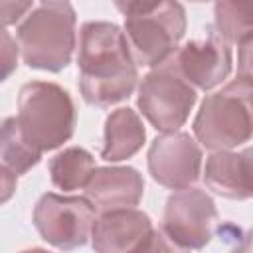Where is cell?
I'll list each match as a JSON object with an SVG mask.
<instances>
[{"label": "cell", "mask_w": 253, "mask_h": 253, "mask_svg": "<svg viewBox=\"0 0 253 253\" xmlns=\"http://www.w3.org/2000/svg\"><path fill=\"white\" fill-rule=\"evenodd\" d=\"M79 91L87 105L107 109L130 97L138 65L125 32L113 22H85L79 32Z\"/></svg>", "instance_id": "1"}, {"label": "cell", "mask_w": 253, "mask_h": 253, "mask_svg": "<svg viewBox=\"0 0 253 253\" xmlns=\"http://www.w3.org/2000/svg\"><path fill=\"white\" fill-rule=\"evenodd\" d=\"M125 16V36L136 65L160 67L186 34V10L180 2H115Z\"/></svg>", "instance_id": "2"}, {"label": "cell", "mask_w": 253, "mask_h": 253, "mask_svg": "<svg viewBox=\"0 0 253 253\" xmlns=\"http://www.w3.org/2000/svg\"><path fill=\"white\" fill-rule=\"evenodd\" d=\"M77 16L69 2H42L16 30L22 59L32 69L57 73L77 47Z\"/></svg>", "instance_id": "3"}, {"label": "cell", "mask_w": 253, "mask_h": 253, "mask_svg": "<svg viewBox=\"0 0 253 253\" xmlns=\"http://www.w3.org/2000/svg\"><path fill=\"white\" fill-rule=\"evenodd\" d=\"M194 136L208 150H233L253 140V83L231 79L208 95L194 119Z\"/></svg>", "instance_id": "4"}, {"label": "cell", "mask_w": 253, "mask_h": 253, "mask_svg": "<svg viewBox=\"0 0 253 253\" xmlns=\"http://www.w3.org/2000/svg\"><path fill=\"white\" fill-rule=\"evenodd\" d=\"M18 125L40 152L55 150L67 142L77 125L71 95L51 81H30L18 93Z\"/></svg>", "instance_id": "5"}, {"label": "cell", "mask_w": 253, "mask_h": 253, "mask_svg": "<svg viewBox=\"0 0 253 253\" xmlns=\"http://www.w3.org/2000/svg\"><path fill=\"white\" fill-rule=\"evenodd\" d=\"M198 101V91L180 75L172 59L150 69L140 85L136 105L160 132H178Z\"/></svg>", "instance_id": "6"}, {"label": "cell", "mask_w": 253, "mask_h": 253, "mask_svg": "<svg viewBox=\"0 0 253 253\" xmlns=\"http://www.w3.org/2000/svg\"><path fill=\"white\" fill-rule=\"evenodd\" d=\"M97 208L85 196L43 194L32 213V221L42 239L61 251L83 247L95 229Z\"/></svg>", "instance_id": "7"}, {"label": "cell", "mask_w": 253, "mask_h": 253, "mask_svg": "<svg viewBox=\"0 0 253 253\" xmlns=\"http://www.w3.org/2000/svg\"><path fill=\"white\" fill-rule=\"evenodd\" d=\"M217 210L213 198L200 188L176 190L162 213V233L182 249H204L213 235Z\"/></svg>", "instance_id": "8"}, {"label": "cell", "mask_w": 253, "mask_h": 253, "mask_svg": "<svg viewBox=\"0 0 253 253\" xmlns=\"http://www.w3.org/2000/svg\"><path fill=\"white\" fill-rule=\"evenodd\" d=\"M148 172L164 188L186 190L202 174V148L188 132H162L148 148Z\"/></svg>", "instance_id": "9"}, {"label": "cell", "mask_w": 253, "mask_h": 253, "mask_svg": "<svg viewBox=\"0 0 253 253\" xmlns=\"http://www.w3.org/2000/svg\"><path fill=\"white\" fill-rule=\"evenodd\" d=\"M180 75L194 87L202 91H211L221 85L233 69L231 45L213 30L208 28L206 38L190 40L170 57Z\"/></svg>", "instance_id": "10"}, {"label": "cell", "mask_w": 253, "mask_h": 253, "mask_svg": "<svg viewBox=\"0 0 253 253\" xmlns=\"http://www.w3.org/2000/svg\"><path fill=\"white\" fill-rule=\"evenodd\" d=\"M154 231L148 213L136 208L103 211L91 235L95 253H134Z\"/></svg>", "instance_id": "11"}, {"label": "cell", "mask_w": 253, "mask_h": 253, "mask_svg": "<svg viewBox=\"0 0 253 253\" xmlns=\"http://www.w3.org/2000/svg\"><path fill=\"white\" fill-rule=\"evenodd\" d=\"M142 174L132 166H99L85 186V198L101 213L134 208L142 200Z\"/></svg>", "instance_id": "12"}, {"label": "cell", "mask_w": 253, "mask_h": 253, "mask_svg": "<svg viewBox=\"0 0 253 253\" xmlns=\"http://www.w3.org/2000/svg\"><path fill=\"white\" fill-rule=\"evenodd\" d=\"M206 186L221 198H253V146L235 150H213L204 168Z\"/></svg>", "instance_id": "13"}, {"label": "cell", "mask_w": 253, "mask_h": 253, "mask_svg": "<svg viewBox=\"0 0 253 253\" xmlns=\"http://www.w3.org/2000/svg\"><path fill=\"white\" fill-rule=\"evenodd\" d=\"M144 140L146 130L138 113L130 107L115 109L105 121L101 158L107 162L126 160L142 148Z\"/></svg>", "instance_id": "14"}, {"label": "cell", "mask_w": 253, "mask_h": 253, "mask_svg": "<svg viewBox=\"0 0 253 253\" xmlns=\"http://www.w3.org/2000/svg\"><path fill=\"white\" fill-rule=\"evenodd\" d=\"M95 168L93 154L81 146H67L47 162L51 184L63 192L85 188Z\"/></svg>", "instance_id": "15"}, {"label": "cell", "mask_w": 253, "mask_h": 253, "mask_svg": "<svg viewBox=\"0 0 253 253\" xmlns=\"http://www.w3.org/2000/svg\"><path fill=\"white\" fill-rule=\"evenodd\" d=\"M42 154L36 146L30 144V140L24 136L18 119L6 117L2 123V140H0V160L4 172L14 174L16 178L32 170L40 160Z\"/></svg>", "instance_id": "16"}, {"label": "cell", "mask_w": 253, "mask_h": 253, "mask_svg": "<svg viewBox=\"0 0 253 253\" xmlns=\"http://www.w3.org/2000/svg\"><path fill=\"white\" fill-rule=\"evenodd\" d=\"M213 30L231 45L253 36V0H219L213 6Z\"/></svg>", "instance_id": "17"}, {"label": "cell", "mask_w": 253, "mask_h": 253, "mask_svg": "<svg viewBox=\"0 0 253 253\" xmlns=\"http://www.w3.org/2000/svg\"><path fill=\"white\" fill-rule=\"evenodd\" d=\"M237 77L253 83V36L237 45Z\"/></svg>", "instance_id": "18"}, {"label": "cell", "mask_w": 253, "mask_h": 253, "mask_svg": "<svg viewBox=\"0 0 253 253\" xmlns=\"http://www.w3.org/2000/svg\"><path fill=\"white\" fill-rule=\"evenodd\" d=\"M36 8L34 2H2V22L4 26H12V24H22L28 14Z\"/></svg>", "instance_id": "19"}, {"label": "cell", "mask_w": 253, "mask_h": 253, "mask_svg": "<svg viewBox=\"0 0 253 253\" xmlns=\"http://www.w3.org/2000/svg\"><path fill=\"white\" fill-rule=\"evenodd\" d=\"M18 43H16V40H12V36H10V32L4 28V32H2V79H8L10 77V73L16 69V59H18Z\"/></svg>", "instance_id": "20"}, {"label": "cell", "mask_w": 253, "mask_h": 253, "mask_svg": "<svg viewBox=\"0 0 253 253\" xmlns=\"http://www.w3.org/2000/svg\"><path fill=\"white\" fill-rule=\"evenodd\" d=\"M134 253H176V251H174V243L162 231L154 229Z\"/></svg>", "instance_id": "21"}, {"label": "cell", "mask_w": 253, "mask_h": 253, "mask_svg": "<svg viewBox=\"0 0 253 253\" xmlns=\"http://www.w3.org/2000/svg\"><path fill=\"white\" fill-rule=\"evenodd\" d=\"M231 253H253V227L245 231L241 241L231 249Z\"/></svg>", "instance_id": "22"}, {"label": "cell", "mask_w": 253, "mask_h": 253, "mask_svg": "<svg viewBox=\"0 0 253 253\" xmlns=\"http://www.w3.org/2000/svg\"><path fill=\"white\" fill-rule=\"evenodd\" d=\"M2 190H4V194H2V200H4V202H6V200L12 196V192L16 190V176L10 174V172H4V170H2Z\"/></svg>", "instance_id": "23"}, {"label": "cell", "mask_w": 253, "mask_h": 253, "mask_svg": "<svg viewBox=\"0 0 253 253\" xmlns=\"http://www.w3.org/2000/svg\"><path fill=\"white\" fill-rule=\"evenodd\" d=\"M20 253H51L47 249H40V247H34V249H26V251H20Z\"/></svg>", "instance_id": "24"}]
</instances>
